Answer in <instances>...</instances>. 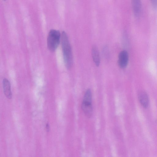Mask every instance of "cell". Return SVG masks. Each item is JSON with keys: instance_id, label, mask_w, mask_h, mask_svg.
I'll return each instance as SVG.
<instances>
[{"instance_id": "cell-4", "label": "cell", "mask_w": 157, "mask_h": 157, "mask_svg": "<svg viewBox=\"0 0 157 157\" xmlns=\"http://www.w3.org/2000/svg\"><path fill=\"white\" fill-rule=\"evenodd\" d=\"M128 52L125 50L121 52L119 54L118 59V63L119 67L122 68H125L128 64Z\"/></svg>"}, {"instance_id": "cell-1", "label": "cell", "mask_w": 157, "mask_h": 157, "mask_svg": "<svg viewBox=\"0 0 157 157\" xmlns=\"http://www.w3.org/2000/svg\"><path fill=\"white\" fill-rule=\"evenodd\" d=\"M61 40L64 63L66 68L69 69L72 65L73 56L67 35L64 31L62 33Z\"/></svg>"}, {"instance_id": "cell-8", "label": "cell", "mask_w": 157, "mask_h": 157, "mask_svg": "<svg viewBox=\"0 0 157 157\" xmlns=\"http://www.w3.org/2000/svg\"><path fill=\"white\" fill-rule=\"evenodd\" d=\"M93 60L95 65L98 67L100 63V57L98 48L96 46H93L91 50Z\"/></svg>"}, {"instance_id": "cell-9", "label": "cell", "mask_w": 157, "mask_h": 157, "mask_svg": "<svg viewBox=\"0 0 157 157\" xmlns=\"http://www.w3.org/2000/svg\"><path fill=\"white\" fill-rule=\"evenodd\" d=\"M152 7L155 9H157V0H150Z\"/></svg>"}, {"instance_id": "cell-10", "label": "cell", "mask_w": 157, "mask_h": 157, "mask_svg": "<svg viewBox=\"0 0 157 157\" xmlns=\"http://www.w3.org/2000/svg\"><path fill=\"white\" fill-rule=\"evenodd\" d=\"M46 126V129H47V131H49V124H47Z\"/></svg>"}, {"instance_id": "cell-2", "label": "cell", "mask_w": 157, "mask_h": 157, "mask_svg": "<svg viewBox=\"0 0 157 157\" xmlns=\"http://www.w3.org/2000/svg\"><path fill=\"white\" fill-rule=\"evenodd\" d=\"M92 103V93L91 90L89 89L86 90L84 94L81 105L84 113L88 118H90L93 113V108Z\"/></svg>"}, {"instance_id": "cell-7", "label": "cell", "mask_w": 157, "mask_h": 157, "mask_svg": "<svg viewBox=\"0 0 157 157\" xmlns=\"http://www.w3.org/2000/svg\"><path fill=\"white\" fill-rule=\"evenodd\" d=\"M3 86L4 92L6 98L9 99L12 98V93L10 84L9 81L6 78H4L3 81Z\"/></svg>"}, {"instance_id": "cell-3", "label": "cell", "mask_w": 157, "mask_h": 157, "mask_svg": "<svg viewBox=\"0 0 157 157\" xmlns=\"http://www.w3.org/2000/svg\"><path fill=\"white\" fill-rule=\"evenodd\" d=\"M61 37L59 31L55 29L50 31L47 40V46L49 50L52 52L56 50L59 44Z\"/></svg>"}, {"instance_id": "cell-5", "label": "cell", "mask_w": 157, "mask_h": 157, "mask_svg": "<svg viewBox=\"0 0 157 157\" xmlns=\"http://www.w3.org/2000/svg\"><path fill=\"white\" fill-rule=\"evenodd\" d=\"M132 4L134 15L138 17L140 14L141 9V0H131Z\"/></svg>"}, {"instance_id": "cell-6", "label": "cell", "mask_w": 157, "mask_h": 157, "mask_svg": "<svg viewBox=\"0 0 157 157\" xmlns=\"http://www.w3.org/2000/svg\"><path fill=\"white\" fill-rule=\"evenodd\" d=\"M138 99L140 104L144 108L148 107L149 99L147 93L144 91L141 92L139 94Z\"/></svg>"}]
</instances>
